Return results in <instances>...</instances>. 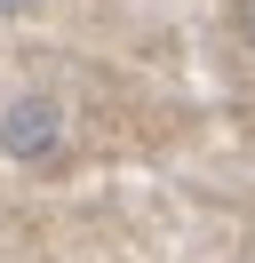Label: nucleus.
Returning a JSON list of instances; mask_svg holds the SVG:
<instances>
[{"mask_svg": "<svg viewBox=\"0 0 255 263\" xmlns=\"http://www.w3.org/2000/svg\"><path fill=\"white\" fill-rule=\"evenodd\" d=\"M48 144H56V112H48V104H16L8 112V152L32 160V152H48Z\"/></svg>", "mask_w": 255, "mask_h": 263, "instance_id": "obj_1", "label": "nucleus"}, {"mask_svg": "<svg viewBox=\"0 0 255 263\" xmlns=\"http://www.w3.org/2000/svg\"><path fill=\"white\" fill-rule=\"evenodd\" d=\"M8 8H24V0H0V16H8Z\"/></svg>", "mask_w": 255, "mask_h": 263, "instance_id": "obj_2", "label": "nucleus"}]
</instances>
